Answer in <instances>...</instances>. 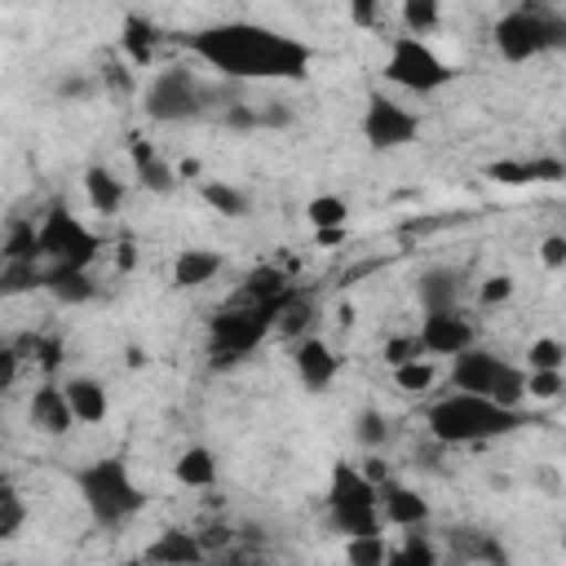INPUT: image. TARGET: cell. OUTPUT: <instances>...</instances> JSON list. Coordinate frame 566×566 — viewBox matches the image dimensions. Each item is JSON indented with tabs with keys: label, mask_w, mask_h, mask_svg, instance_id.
<instances>
[{
	"label": "cell",
	"mask_w": 566,
	"mask_h": 566,
	"mask_svg": "<svg viewBox=\"0 0 566 566\" xmlns=\"http://www.w3.org/2000/svg\"><path fill=\"white\" fill-rule=\"evenodd\" d=\"M181 49L230 84H270V80L305 84L314 66V49L305 40L279 27H265V22H248V18L195 27L181 35Z\"/></svg>",
	"instance_id": "obj_1"
},
{
	"label": "cell",
	"mask_w": 566,
	"mask_h": 566,
	"mask_svg": "<svg viewBox=\"0 0 566 566\" xmlns=\"http://www.w3.org/2000/svg\"><path fill=\"white\" fill-rule=\"evenodd\" d=\"M318 243H340L345 239V226H327V230H314Z\"/></svg>",
	"instance_id": "obj_48"
},
{
	"label": "cell",
	"mask_w": 566,
	"mask_h": 566,
	"mask_svg": "<svg viewBox=\"0 0 566 566\" xmlns=\"http://www.w3.org/2000/svg\"><path fill=\"white\" fill-rule=\"evenodd\" d=\"M460 296H464V274L451 265H429L416 279V301L424 310H451V305H460Z\"/></svg>",
	"instance_id": "obj_18"
},
{
	"label": "cell",
	"mask_w": 566,
	"mask_h": 566,
	"mask_svg": "<svg viewBox=\"0 0 566 566\" xmlns=\"http://www.w3.org/2000/svg\"><path fill=\"white\" fill-rule=\"evenodd\" d=\"M84 195H88V203H93V212H102V217H115L119 208H124V181L106 168V164H88L84 168Z\"/></svg>",
	"instance_id": "obj_24"
},
{
	"label": "cell",
	"mask_w": 566,
	"mask_h": 566,
	"mask_svg": "<svg viewBox=\"0 0 566 566\" xmlns=\"http://www.w3.org/2000/svg\"><path fill=\"white\" fill-rule=\"evenodd\" d=\"M270 332H274V310L234 296V301H230L221 314H212V323H208V354H212V363H239V358H248Z\"/></svg>",
	"instance_id": "obj_9"
},
{
	"label": "cell",
	"mask_w": 566,
	"mask_h": 566,
	"mask_svg": "<svg viewBox=\"0 0 566 566\" xmlns=\"http://www.w3.org/2000/svg\"><path fill=\"white\" fill-rule=\"evenodd\" d=\"M18 363H22V354H18V345L9 340V345L0 349V389H13V385H18Z\"/></svg>",
	"instance_id": "obj_45"
},
{
	"label": "cell",
	"mask_w": 566,
	"mask_h": 566,
	"mask_svg": "<svg viewBox=\"0 0 566 566\" xmlns=\"http://www.w3.org/2000/svg\"><path fill=\"white\" fill-rule=\"evenodd\" d=\"M526 367H566V345L557 336H535L526 345Z\"/></svg>",
	"instance_id": "obj_40"
},
{
	"label": "cell",
	"mask_w": 566,
	"mask_h": 566,
	"mask_svg": "<svg viewBox=\"0 0 566 566\" xmlns=\"http://www.w3.org/2000/svg\"><path fill=\"white\" fill-rule=\"evenodd\" d=\"M451 389H464V394H482V398H495V402H509V407H522L526 402V367L500 358L495 349H482V345H469L464 354L451 358Z\"/></svg>",
	"instance_id": "obj_7"
},
{
	"label": "cell",
	"mask_w": 566,
	"mask_h": 566,
	"mask_svg": "<svg viewBox=\"0 0 566 566\" xmlns=\"http://www.w3.org/2000/svg\"><path fill=\"white\" fill-rule=\"evenodd\" d=\"M292 367H296V376H301V385L310 394H327L336 385V376H340L336 349L323 336H314V332L301 336V340H292Z\"/></svg>",
	"instance_id": "obj_13"
},
{
	"label": "cell",
	"mask_w": 566,
	"mask_h": 566,
	"mask_svg": "<svg viewBox=\"0 0 566 566\" xmlns=\"http://www.w3.org/2000/svg\"><path fill=\"white\" fill-rule=\"evenodd\" d=\"M433 380H438V367H433L429 354L407 358V363L394 367V385H398L402 394H424V389H433Z\"/></svg>",
	"instance_id": "obj_30"
},
{
	"label": "cell",
	"mask_w": 566,
	"mask_h": 566,
	"mask_svg": "<svg viewBox=\"0 0 566 566\" xmlns=\"http://www.w3.org/2000/svg\"><path fill=\"white\" fill-rule=\"evenodd\" d=\"M354 438H358L367 451H376V447H385V442H389V420H385L376 407H363V411H358V420H354Z\"/></svg>",
	"instance_id": "obj_38"
},
{
	"label": "cell",
	"mask_w": 566,
	"mask_h": 566,
	"mask_svg": "<svg viewBox=\"0 0 566 566\" xmlns=\"http://www.w3.org/2000/svg\"><path fill=\"white\" fill-rule=\"evenodd\" d=\"M345 557L354 566H380V562H394V548L385 544V531H376V535H349L345 539Z\"/></svg>",
	"instance_id": "obj_31"
},
{
	"label": "cell",
	"mask_w": 566,
	"mask_h": 566,
	"mask_svg": "<svg viewBox=\"0 0 566 566\" xmlns=\"http://www.w3.org/2000/svg\"><path fill=\"white\" fill-rule=\"evenodd\" d=\"M539 261H544V270H562L566 265V234H544L539 239Z\"/></svg>",
	"instance_id": "obj_43"
},
{
	"label": "cell",
	"mask_w": 566,
	"mask_h": 566,
	"mask_svg": "<svg viewBox=\"0 0 566 566\" xmlns=\"http://www.w3.org/2000/svg\"><path fill=\"white\" fill-rule=\"evenodd\" d=\"M495 181H504V186H526V181H562L566 177V164L562 159H500V164H491L486 168Z\"/></svg>",
	"instance_id": "obj_25"
},
{
	"label": "cell",
	"mask_w": 566,
	"mask_h": 566,
	"mask_svg": "<svg viewBox=\"0 0 566 566\" xmlns=\"http://www.w3.org/2000/svg\"><path fill=\"white\" fill-rule=\"evenodd\" d=\"M172 478H177L181 486H190V491H208V486H217V478H221L217 451L203 447V442H190V447L172 460Z\"/></svg>",
	"instance_id": "obj_22"
},
{
	"label": "cell",
	"mask_w": 566,
	"mask_h": 566,
	"mask_svg": "<svg viewBox=\"0 0 566 566\" xmlns=\"http://www.w3.org/2000/svg\"><path fill=\"white\" fill-rule=\"evenodd\" d=\"M27 522V504L18 495V486L9 478H0V539H13Z\"/></svg>",
	"instance_id": "obj_37"
},
{
	"label": "cell",
	"mask_w": 566,
	"mask_h": 566,
	"mask_svg": "<svg viewBox=\"0 0 566 566\" xmlns=\"http://www.w3.org/2000/svg\"><path fill=\"white\" fill-rule=\"evenodd\" d=\"M455 548H460V557H469V562H509V548H504L500 539L482 535V531H469L464 544L455 539Z\"/></svg>",
	"instance_id": "obj_39"
},
{
	"label": "cell",
	"mask_w": 566,
	"mask_h": 566,
	"mask_svg": "<svg viewBox=\"0 0 566 566\" xmlns=\"http://www.w3.org/2000/svg\"><path fill=\"white\" fill-rule=\"evenodd\" d=\"M296 287L287 283V274L279 270V265H256L248 279H243V287L234 292L239 301H252V305H270L274 310V318H279V305L292 296Z\"/></svg>",
	"instance_id": "obj_21"
},
{
	"label": "cell",
	"mask_w": 566,
	"mask_h": 566,
	"mask_svg": "<svg viewBox=\"0 0 566 566\" xmlns=\"http://www.w3.org/2000/svg\"><path fill=\"white\" fill-rule=\"evenodd\" d=\"M44 292H49V296H57L62 305H84V301H93V296H97V283H93V274H88V270L53 265V270L44 274Z\"/></svg>",
	"instance_id": "obj_26"
},
{
	"label": "cell",
	"mask_w": 566,
	"mask_h": 566,
	"mask_svg": "<svg viewBox=\"0 0 566 566\" xmlns=\"http://www.w3.org/2000/svg\"><path fill=\"white\" fill-rule=\"evenodd\" d=\"M88 517L102 526V531H119L124 522H133L142 509H146V491L137 486L133 469L124 455H102L93 464H80L71 473Z\"/></svg>",
	"instance_id": "obj_3"
},
{
	"label": "cell",
	"mask_w": 566,
	"mask_h": 566,
	"mask_svg": "<svg viewBox=\"0 0 566 566\" xmlns=\"http://www.w3.org/2000/svg\"><path fill=\"white\" fill-rule=\"evenodd\" d=\"M119 49H124L128 66L146 71L155 62V49H159V27L146 13H124V22H119Z\"/></svg>",
	"instance_id": "obj_19"
},
{
	"label": "cell",
	"mask_w": 566,
	"mask_h": 566,
	"mask_svg": "<svg viewBox=\"0 0 566 566\" xmlns=\"http://www.w3.org/2000/svg\"><path fill=\"white\" fill-rule=\"evenodd\" d=\"M128 150H133V168H137V186H142V190H150V195H172V190H177V181H181L177 168H172L150 142L137 137Z\"/></svg>",
	"instance_id": "obj_20"
},
{
	"label": "cell",
	"mask_w": 566,
	"mask_h": 566,
	"mask_svg": "<svg viewBox=\"0 0 566 566\" xmlns=\"http://www.w3.org/2000/svg\"><path fill=\"white\" fill-rule=\"evenodd\" d=\"M416 336H420V345H424L429 358H455L469 345H478V327H473V318L460 305H451V310H424Z\"/></svg>",
	"instance_id": "obj_12"
},
{
	"label": "cell",
	"mask_w": 566,
	"mask_h": 566,
	"mask_svg": "<svg viewBox=\"0 0 566 566\" xmlns=\"http://www.w3.org/2000/svg\"><path fill=\"white\" fill-rule=\"evenodd\" d=\"M221 265H226V256L217 248H181L177 261H172V287L195 292V287L212 283L221 274Z\"/></svg>",
	"instance_id": "obj_17"
},
{
	"label": "cell",
	"mask_w": 566,
	"mask_h": 566,
	"mask_svg": "<svg viewBox=\"0 0 566 566\" xmlns=\"http://www.w3.org/2000/svg\"><path fill=\"white\" fill-rule=\"evenodd\" d=\"M305 221H310L314 230L345 226V221H349V203H345L340 195H314V199L305 203Z\"/></svg>",
	"instance_id": "obj_34"
},
{
	"label": "cell",
	"mask_w": 566,
	"mask_h": 566,
	"mask_svg": "<svg viewBox=\"0 0 566 566\" xmlns=\"http://www.w3.org/2000/svg\"><path fill=\"white\" fill-rule=\"evenodd\" d=\"M62 389H66L71 411H75L80 424H102V420H106V411H111V394H106V385H102L97 376H71Z\"/></svg>",
	"instance_id": "obj_23"
},
{
	"label": "cell",
	"mask_w": 566,
	"mask_h": 566,
	"mask_svg": "<svg viewBox=\"0 0 566 566\" xmlns=\"http://www.w3.org/2000/svg\"><path fill=\"white\" fill-rule=\"evenodd\" d=\"M217 102V88L203 84L190 66H164L142 93V115L150 124H190Z\"/></svg>",
	"instance_id": "obj_6"
},
{
	"label": "cell",
	"mask_w": 566,
	"mask_h": 566,
	"mask_svg": "<svg viewBox=\"0 0 566 566\" xmlns=\"http://www.w3.org/2000/svg\"><path fill=\"white\" fill-rule=\"evenodd\" d=\"M522 424H526L522 407H509V402H495V398H482V394H464V389H451V394H442L424 407V429L442 447L495 442V438L517 433Z\"/></svg>",
	"instance_id": "obj_2"
},
{
	"label": "cell",
	"mask_w": 566,
	"mask_h": 566,
	"mask_svg": "<svg viewBox=\"0 0 566 566\" xmlns=\"http://www.w3.org/2000/svg\"><path fill=\"white\" fill-rule=\"evenodd\" d=\"M380 4H385V0H349V22L363 27V31L376 27V22H380Z\"/></svg>",
	"instance_id": "obj_44"
},
{
	"label": "cell",
	"mask_w": 566,
	"mask_h": 566,
	"mask_svg": "<svg viewBox=\"0 0 566 566\" xmlns=\"http://www.w3.org/2000/svg\"><path fill=\"white\" fill-rule=\"evenodd\" d=\"M323 509H327L332 531H340L345 539L349 535H376V531H385V517H380V482L363 464H354V460H332Z\"/></svg>",
	"instance_id": "obj_4"
},
{
	"label": "cell",
	"mask_w": 566,
	"mask_h": 566,
	"mask_svg": "<svg viewBox=\"0 0 566 566\" xmlns=\"http://www.w3.org/2000/svg\"><path fill=\"white\" fill-rule=\"evenodd\" d=\"M44 274H49L44 261H4L0 265V296L35 292V287H44Z\"/></svg>",
	"instance_id": "obj_28"
},
{
	"label": "cell",
	"mask_w": 566,
	"mask_h": 566,
	"mask_svg": "<svg viewBox=\"0 0 566 566\" xmlns=\"http://www.w3.org/2000/svg\"><path fill=\"white\" fill-rule=\"evenodd\" d=\"M491 44L504 62H531V57L557 53V49H566V13H557L553 4H531L526 0V4L495 18Z\"/></svg>",
	"instance_id": "obj_5"
},
{
	"label": "cell",
	"mask_w": 566,
	"mask_h": 566,
	"mask_svg": "<svg viewBox=\"0 0 566 566\" xmlns=\"http://www.w3.org/2000/svg\"><path fill=\"white\" fill-rule=\"evenodd\" d=\"M310 323H314V301L296 287L283 305H279V318H274V327L287 336V340H301V336H310Z\"/></svg>",
	"instance_id": "obj_29"
},
{
	"label": "cell",
	"mask_w": 566,
	"mask_h": 566,
	"mask_svg": "<svg viewBox=\"0 0 566 566\" xmlns=\"http://www.w3.org/2000/svg\"><path fill=\"white\" fill-rule=\"evenodd\" d=\"M478 296H482V305H504L513 296V279L509 274H491V279H482Z\"/></svg>",
	"instance_id": "obj_42"
},
{
	"label": "cell",
	"mask_w": 566,
	"mask_h": 566,
	"mask_svg": "<svg viewBox=\"0 0 566 566\" xmlns=\"http://www.w3.org/2000/svg\"><path fill=\"white\" fill-rule=\"evenodd\" d=\"M385 80H389L394 88H402V93L429 97V93H442V88L455 80V71H451V62H447L424 35L402 31V35L389 40V53H385Z\"/></svg>",
	"instance_id": "obj_8"
},
{
	"label": "cell",
	"mask_w": 566,
	"mask_h": 566,
	"mask_svg": "<svg viewBox=\"0 0 566 566\" xmlns=\"http://www.w3.org/2000/svg\"><path fill=\"white\" fill-rule=\"evenodd\" d=\"M115 261H119V270H133V243H128V239H119V252H115Z\"/></svg>",
	"instance_id": "obj_49"
},
{
	"label": "cell",
	"mask_w": 566,
	"mask_h": 566,
	"mask_svg": "<svg viewBox=\"0 0 566 566\" xmlns=\"http://www.w3.org/2000/svg\"><path fill=\"white\" fill-rule=\"evenodd\" d=\"M420 354H424L420 336H389V340H385V363H389V367H398V363H407V358H420Z\"/></svg>",
	"instance_id": "obj_41"
},
{
	"label": "cell",
	"mask_w": 566,
	"mask_h": 566,
	"mask_svg": "<svg viewBox=\"0 0 566 566\" xmlns=\"http://www.w3.org/2000/svg\"><path fill=\"white\" fill-rule=\"evenodd\" d=\"M562 394H566L562 367H526V398L531 402H553Z\"/></svg>",
	"instance_id": "obj_36"
},
{
	"label": "cell",
	"mask_w": 566,
	"mask_h": 566,
	"mask_svg": "<svg viewBox=\"0 0 566 566\" xmlns=\"http://www.w3.org/2000/svg\"><path fill=\"white\" fill-rule=\"evenodd\" d=\"M442 27V0H402V31L433 35Z\"/></svg>",
	"instance_id": "obj_33"
},
{
	"label": "cell",
	"mask_w": 566,
	"mask_h": 566,
	"mask_svg": "<svg viewBox=\"0 0 566 566\" xmlns=\"http://www.w3.org/2000/svg\"><path fill=\"white\" fill-rule=\"evenodd\" d=\"M102 252V239L62 203L53 199L44 212H40V261L53 270V265H75V270H88Z\"/></svg>",
	"instance_id": "obj_10"
},
{
	"label": "cell",
	"mask_w": 566,
	"mask_h": 566,
	"mask_svg": "<svg viewBox=\"0 0 566 566\" xmlns=\"http://www.w3.org/2000/svg\"><path fill=\"white\" fill-rule=\"evenodd\" d=\"M438 557H442V553H438V544H433L420 526H411V531H407V539L394 548V562H398V566H438Z\"/></svg>",
	"instance_id": "obj_32"
},
{
	"label": "cell",
	"mask_w": 566,
	"mask_h": 566,
	"mask_svg": "<svg viewBox=\"0 0 566 566\" xmlns=\"http://www.w3.org/2000/svg\"><path fill=\"white\" fill-rule=\"evenodd\" d=\"M199 199L221 217H248L252 212V195L230 186V181H199Z\"/></svg>",
	"instance_id": "obj_27"
},
{
	"label": "cell",
	"mask_w": 566,
	"mask_h": 566,
	"mask_svg": "<svg viewBox=\"0 0 566 566\" xmlns=\"http://www.w3.org/2000/svg\"><path fill=\"white\" fill-rule=\"evenodd\" d=\"M358 128H363V142H367L371 150H402V146L416 142V133H420V115H416L411 106H402L398 97L371 88Z\"/></svg>",
	"instance_id": "obj_11"
},
{
	"label": "cell",
	"mask_w": 566,
	"mask_h": 566,
	"mask_svg": "<svg viewBox=\"0 0 566 566\" xmlns=\"http://www.w3.org/2000/svg\"><path fill=\"white\" fill-rule=\"evenodd\" d=\"M88 88H93V84H88V80H80V75H71V80H62V84H57V93H62V97H84Z\"/></svg>",
	"instance_id": "obj_47"
},
{
	"label": "cell",
	"mask_w": 566,
	"mask_h": 566,
	"mask_svg": "<svg viewBox=\"0 0 566 566\" xmlns=\"http://www.w3.org/2000/svg\"><path fill=\"white\" fill-rule=\"evenodd\" d=\"M146 562H164V566H195L208 557L199 531H159L146 548H142Z\"/></svg>",
	"instance_id": "obj_16"
},
{
	"label": "cell",
	"mask_w": 566,
	"mask_h": 566,
	"mask_svg": "<svg viewBox=\"0 0 566 566\" xmlns=\"http://www.w3.org/2000/svg\"><path fill=\"white\" fill-rule=\"evenodd\" d=\"M380 517H385V526H398V531H411V526H424L429 522V500L416 491V486H407V482H398L394 473L380 482Z\"/></svg>",
	"instance_id": "obj_14"
},
{
	"label": "cell",
	"mask_w": 566,
	"mask_h": 566,
	"mask_svg": "<svg viewBox=\"0 0 566 566\" xmlns=\"http://www.w3.org/2000/svg\"><path fill=\"white\" fill-rule=\"evenodd\" d=\"M199 539H203V548H208V557H212V553H221V548L234 539V531H230L226 522H212V526L199 531Z\"/></svg>",
	"instance_id": "obj_46"
},
{
	"label": "cell",
	"mask_w": 566,
	"mask_h": 566,
	"mask_svg": "<svg viewBox=\"0 0 566 566\" xmlns=\"http://www.w3.org/2000/svg\"><path fill=\"white\" fill-rule=\"evenodd\" d=\"M13 345H18V354H22V358H35L44 371H53V367L62 363V340H57V336H44V332H27V336H18Z\"/></svg>",
	"instance_id": "obj_35"
},
{
	"label": "cell",
	"mask_w": 566,
	"mask_h": 566,
	"mask_svg": "<svg viewBox=\"0 0 566 566\" xmlns=\"http://www.w3.org/2000/svg\"><path fill=\"white\" fill-rule=\"evenodd\" d=\"M27 420H31L40 433H49V438L71 433L75 411H71L66 389H62V385H40V389L31 394V402H27Z\"/></svg>",
	"instance_id": "obj_15"
}]
</instances>
